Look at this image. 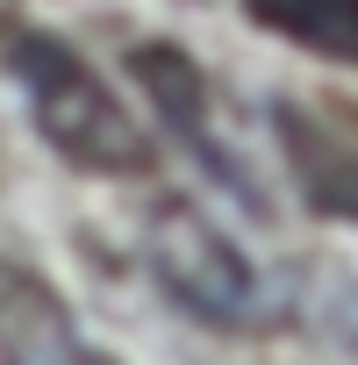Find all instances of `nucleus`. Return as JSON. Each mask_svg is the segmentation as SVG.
Instances as JSON below:
<instances>
[{"mask_svg":"<svg viewBox=\"0 0 358 365\" xmlns=\"http://www.w3.org/2000/svg\"><path fill=\"white\" fill-rule=\"evenodd\" d=\"M8 72H15V86H22V101H29V115H36V129L58 158H72L79 172H101V179L158 172V143L101 86V72L79 51H65L58 36L22 29V36H8Z\"/></svg>","mask_w":358,"mask_h":365,"instance_id":"1","label":"nucleus"},{"mask_svg":"<svg viewBox=\"0 0 358 365\" xmlns=\"http://www.w3.org/2000/svg\"><path fill=\"white\" fill-rule=\"evenodd\" d=\"M150 272H158V287H165L179 308L201 315V322H223V329L251 322L258 279H251L244 251H237L194 201H165V208L150 215Z\"/></svg>","mask_w":358,"mask_h":365,"instance_id":"2","label":"nucleus"},{"mask_svg":"<svg viewBox=\"0 0 358 365\" xmlns=\"http://www.w3.org/2000/svg\"><path fill=\"white\" fill-rule=\"evenodd\" d=\"M0 365H108V351L79 336V322L36 272L0 258Z\"/></svg>","mask_w":358,"mask_h":365,"instance_id":"3","label":"nucleus"},{"mask_svg":"<svg viewBox=\"0 0 358 365\" xmlns=\"http://www.w3.org/2000/svg\"><path fill=\"white\" fill-rule=\"evenodd\" d=\"M280 150H287V172H294V187L315 215H337V222H358V143L322 122L315 108L287 101L280 115Z\"/></svg>","mask_w":358,"mask_h":365,"instance_id":"4","label":"nucleus"},{"mask_svg":"<svg viewBox=\"0 0 358 365\" xmlns=\"http://www.w3.org/2000/svg\"><path fill=\"white\" fill-rule=\"evenodd\" d=\"M244 8L265 29H280V36L322 51V58L358 65V0H244Z\"/></svg>","mask_w":358,"mask_h":365,"instance_id":"5","label":"nucleus"}]
</instances>
